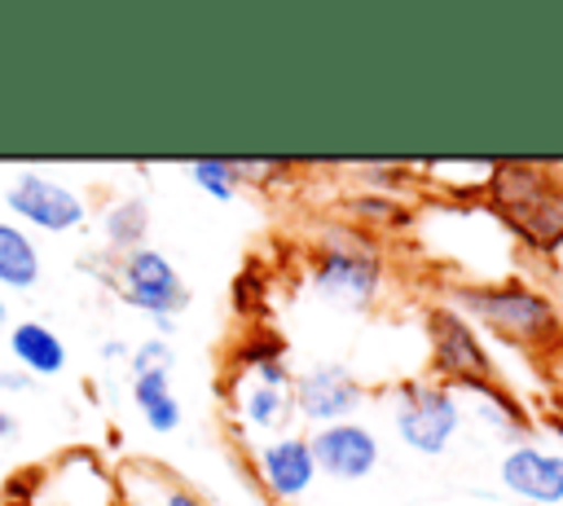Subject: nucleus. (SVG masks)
<instances>
[{
	"label": "nucleus",
	"instance_id": "nucleus-1",
	"mask_svg": "<svg viewBox=\"0 0 563 506\" xmlns=\"http://www.w3.org/2000/svg\"><path fill=\"white\" fill-rule=\"evenodd\" d=\"M488 194L497 216L537 251H554L563 242V185L532 163H501L488 176Z\"/></svg>",
	"mask_w": 563,
	"mask_h": 506
},
{
	"label": "nucleus",
	"instance_id": "nucleus-2",
	"mask_svg": "<svg viewBox=\"0 0 563 506\" xmlns=\"http://www.w3.org/2000/svg\"><path fill=\"white\" fill-rule=\"evenodd\" d=\"M449 299H453L466 317H475V321H484V326H493L497 334L519 339V343H545V339H554V330H559L554 304H550L545 295H537L532 286H523V282L453 286Z\"/></svg>",
	"mask_w": 563,
	"mask_h": 506
},
{
	"label": "nucleus",
	"instance_id": "nucleus-3",
	"mask_svg": "<svg viewBox=\"0 0 563 506\" xmlns=\"http://www.w3.org/2000/svg\"><path fill=\"white\" fill-rule=\"evenodd\" d=\"M378 251L365 242V238H343V242H330L317 264H312V286L321 299H334V304H347V308H361L374 299L378 290Z\"/></svg>",
	"mask_w": 563,
	"mask_h": 506
},
{
	"label": "nucleus",
	"instance_id": "nucleus-4",
	"mask_svg": "<svg viewBox=\"0 0 563 506\" xmlns=\"http://www.w3.org/2000/svg\"><path fill=\"white\" fill-rule=\"evenodd\" d=\"M132 308L150 312V317H172L189 304V290L180 282V273L172 268V260L163 251L136 246L123 255L119 264V286H114Z\"/></svg>",
	"mask_w": 563,
	"mask_h": 506
},
{
	"label": "nucleus",
	"instance_id": "nucleus-5",
	"mask_svg": "<svg viewBox=\"0 0 563 506\" xmlns=\"http://www.w3.org/2000/svg\"><path fill=\"white\" fill-rule=\"evenodd\" d=\"M462 427L457 396L449 387H405L396 409V436L418 453H444Z\"/></svg>",
	"mask_w": 563,
	"mask_h": 506
},
{
	"label": "nucleus",
	"instance_id": "nucleus-6",
	"mask_svg": "<svg viewBox=\"0 0 563 506\" xmlns=\"http://www.w3.org/2000/svg\"><path fill=\"white\" fill-rule=\"evenodd\" d=\"M4 202H9V211H13L18 220H26V224H35V229H44V233L79 229L84 216H88L84 198H79L70 185L48 180V176H40V172L13 176V185L4 189Z\"/></svg>",
	"mask_w": 563,
	"mask_h": 506
},
{
	"label": "nucleus",
	"instance_id": "nucleus-7",
	"mask_svg": "<svg viewBox=\"0 0 563 506\" xmlns=\"http://www.w3.org/2000/svg\"><path fill=\"white\" fill-rule=\"evenodd\" d=\"M427 330H431V361H435V370L457 378V383H466V387H484V378L493 374V361H488L484 343L475 339L471 321L462 312H453V308H435Z\"/></svg>",
	"mask_w": 563,
	"mask_h": 506
},
{
	"label": "nucleus",
	"instance_id": "nucleus-8",
	"mask_svg": "<svg viewBox=\"0 0 563 506\" xmlns=\"http://www.w3.org/2000/svg\"><path fill=\"white\" fill-rule=\"evenodd\" d=\"M308 449L330 480H365L378 466V436L361 422H325L312 431Z\"/></svg>",
	"mask_w": 563,
	"mask_h": 506
},
{
	"label": "nucleus",
	"instance_id": "nucleus-9",
	"mask_svg": "<svg viewBox=\"0 0 563 506\" xmlns=\"http://www.w3.org/2000/svg\"><path fill=\"white\" fill-rule=\"evenodd\" d=\"M501 484L537 506L563 502V453H545L537 444H515L501 458Z\"/></svg>",
	"mask_w": 563,
	"mask_h": 506
},
{
	"label": "nucleus",
	"instance_id": "nucleus-10",
	"mask_svg": "<svg viewBox=\"0 0 563 506\" xmlns=\"http://www.w3.org/2000/svg\"><path fill=\"white\" fill-rule=\"evenodd\" d=\"M295 405L308 422H347V414L361 405V387L343 365H317L299 378Z\"/></svg>",
	"mask_w": 563,
	"mask_h": 506
},
{
	"label": "nucleus",
	"instance_id": "nucleus-11",
	"mask_svg": "<svg viewBox=\"0 0 563 506\" xmlns=\"http://www.w3.org/2000/svg\"><path fill=\"white\" fill-rule=\"evenodd\" d=\"M260 475L268 484L273 497L282 502H295L299 493H308L312 475H317V462H312V449L303 436H282L273 444H264L260 453Z\"/></svg>",
	"mask_w": 563,
	"mask_h": 506
},
{
	"label": "nucleus",
	"instance_id": "nucleus-12",
	"mask_svg": "<svg viewBox=\"0 0 563 506\" xmlns=\"http://www.w3.org/2000/svg\"><path fill=\"white\" fill-rule=\"evenodd\" d=\"M9 352L26 374H62L66 370V343L44 321H18L9 330Z\"/></svg>",
	"mask_w": 563,
	"mask_h": 506
},
{
	"label": "nucleus",
	"instance_id": "nucleus-13",
	"mask_svg": "<svg viewBox=\"0 0 563 506\" xmlns=\"http://www.w3.org/2000/svg\"><path fill=\"white\" fill-rule=\"evenodd\" d=\"M40 282V251L26 229L0 220V286L26 290Z\"/></svg>",
	"mask_w": 563,
	"mask_h": 506
},
{
	"label": "nucleus",
	"instance_id": "nucleus-14",
	"mask_svg": "<svg viewBox=\"0 0 563 506\" xmlns=\"http://www.w3.org/2000/svg\"><path fill=\"white\" fill-rule=\"evenodd\" d=\"M132 400L141 409V418L154 427V431H176L180 427V405L167 387V374H141L132 378Z\"/></svg>",
	"mask_w": 563,
	"mask_h": 506
},
{
	"label": "nucleus",
	"instance_id": "nucleus-15",
	"mask_svg": "<svg viewBox=\"0 0 563 506\" xmlns=\"http://www.w3.org/2000/svg\"><path fill=\"white\" fill-rule=\"evenodd\" d=\"M286 405H290V392L286 387H273V383H251L242 392V418L251 427H277L282 414H286Z\"/></svg>",
	"mask_w": 563,
	"mask_h": 506
},
{
	"label": "nucleus",
	"instance_id": "nucleus-16",
	"mask_svg": "<svg viewBox=\"0 0 563 506\" xmlns=\"http://www.w3.org/2000/svg\"><path fill=\"white\" fill-rule=\"evenodd\" d=\"M145 224H150V220H145V202H141V198H123V202H114V207L106 211V238H110L114 246L136 251Z\"/></svg>",
	"mask_w": 563,
	"mask_h": 506
},
{
	"label": "nucleus",
	"instance_id": "nucleus-17",
	"mask_svg": "<svg viewBox=\"0 0 563 506\" xmlns=\"http://www.w3.org/2000/svg\"><path fill=\"white\" fill-rule=\"evenodd\" d=\"M185 172H189V180H194L202 194H211L216 202H229L233 189H238V167L224 163V158H194Z\"/></svg>",
	"mask_w": 563,
	"mask_h": 506
},
{
	"label": "nucleus",
	"instance_id": "nucleus-18",
	"mask_svg": "<svg viewBox=\"0 0 563 506\" xmlns=\"http://www.w3.org/2000/svg\"><path fill=\"white\" fill-rule=\"evenodd\" d=\"M167 370H172V348L163 339H145L136 348V356H132V378H141V374H167Z\"/></svg>",
	"mask_w": 563,
	"mask_h": 506
},
{
	"label": "nucleus",
	"instance_id": "nucleus-19",
	"mask_svg": "<svg viewBox=\"0 0 563 506\" xmlns=\"http://www.w3.org/2000/svg\"><path fill=\"white\" fill-rule=\"evenodd\" d=\"M352 211L356 216H365V220H396L400 211H396V202H383V198H356L352 202Z\"/></svg>",
	"mask_w": 563,
	"mask_h": 506
},
{
	"label": "nucleus",
	"instance_id": "nucleus-20",
	"mask_svg": "<svg viewBox=\"0 0 563 506\" xmlns=\"http://www.w3.org/2000/svg\"><path fill=\"white\" fill-rule=\"evenodd\" d=\"M0 387H9V392H31V374H13V370H4V374H0Z\"/></svg>",
	"mask_w": 563,
	"mask_h": 506
},
{
	"label": "nucleus",
	"instance_id": "nucleus-21",
	"mask_svg": "<svg viewBox=\"0 0 563 506\" xmlns=\"http://www.w3.org/2000/svg\"><path fill=\"white\" fill-rule=\"evenodd\" d=\"M163 506H202L194 493H185V488H176V493H167V502Z\"/></svg>",
	"mask_w": 563,
	"mask_h": 506
},
{
	"label": "nucleus",
	"instance_id": "nucleus-22",
	"mask_svg": "<svg viewBox=\"0 0 563 506\" xmlns=\"http://www.w3.org/2000/svg\"><path fill=\"white\" fill-rule=\"evenodd\" d=\"M4 436H13V418L0 409V440H4Z\"/></svg>",
	"mask_w": 563,
	"mask_h": 506
},
{
	"label": "nucleus",
	"instance_id": "nucleus-23",
	"mask_svg": "<svg viewBox=\"0 0 563 506\" xmlns=\"http://www.w3.org/2000/svg\"><path fill=\"white\" fill-rule=\"evenodd\" d=\"M4 326H9V308H4V295H0V334H4Z\"/></svg>",
	"mask_w": 563,
	"mask_h": 506
}]
</instances>
